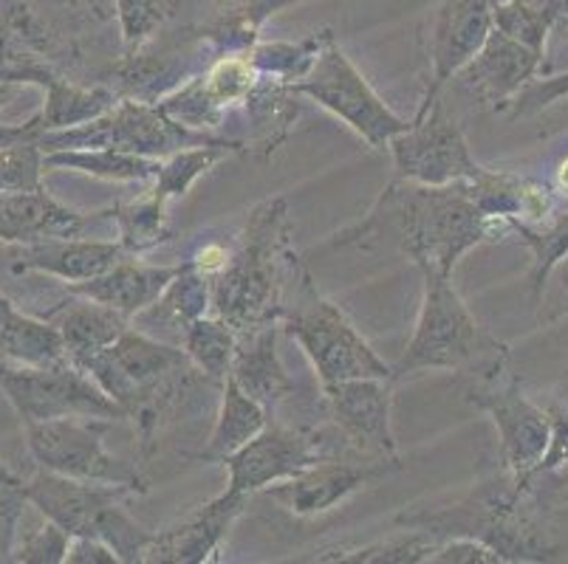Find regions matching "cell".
I'll return each instance as SVG.
<instances>
[{"label": "cell", "instance_id": "cell-1", "mask_svg": "<svg viewBox=\"0 0 568 564\" xmlns=\"http://www.w3.org/2000/svg\"><path fill=\"white\" fill-rule=\"evenodd\" d=\"M495 235L493 221L464 195L458 184L427 186L394 178L363 221L334 237L337 246L390 240L418 271H456L458 260Z\"/></svg>", "mask_w": 568, "mask_h": 564}, {"label": "cell", "instance_id": "cell-2", "mask_svg": "<svg viewBox=\"0 0 568 564\" xmlns=\"http://www.w3.org/2000/svg\"><path fill=\"white\" fill-rule=\"evenodd\" d=\"M303 260L292 243V212L283 195L261 201L246 215L244 229L230 237V257L213 277L210 314L237 336L281 325L283 305Z\"/></svg>", "mask_w": 568, "mask_h": 564}, {"label": "cell", "instance_id": "cell-3", "mask_svg": "<svg viewBox=\"0 0 568 564\" xmlns=\"http://www.w3.org/2000/svg\"><path fill=\"white\" fill-rule=\"evenodd\" d=\"M82 372L131 418L142 460H148L159 423L173 410L175 398L193 384V372L199 370L182 348L139 328H125L116 341L82 365Z\"/></svg>", "mask_w": 568, "mask_h": 564}, {"label": "cell", "instance_id": "cell-4", "mask_svg": "<svg viewBox=\"0 0 568 564\" xmlns=\"http://www.w3.org/2000/svg\"><path fill=\"white\" fill-rule=\"evenodd\" d=\"M23 494L29 505L63 527L71 540L94 536L116 553L119 564H144V551L151 545L153 531L128 514L125 496L136 494L128 485L74 480L40 469L23 480Z\"/></svg>", "mask_w": 568, "mask_h": 564}, {"label": "cell", "instance_id": "cell-5", "mask_svg": "<svg viewBox=\"0 0 568 564\" xmlns=\"http://www.w3.org/2000/svg\"><path fill=\"white\" fill-rule=\"evenodd\" d=\"M422 308L405 353L394 367V381L422 370L478 372L509 356L473 317L453 286V274L422 271Z\"/></svg>", "mask_w": 568, "mask_h": 564}, {"label": "cell", "instance_id": "cell-6", "mask_svg": "<svg viewBox=\"0 0 568 564\" xmlns=\"http://www.w3.org/2000/svg\"><path fill=\"white\" fill-rule=\"evenodd\" d=\"M281 325L288 339L297 341V348L312 361L320 387L351 379L394 381V367L385 365V359L371 348V341L354 328L339 305L320 294L306 266L288 291Z\"/></svg>", "mask_w": 568, "mask_h": 564}, {"label": "cell", "instance_id": "cell-7", "mask_svg": "<svg viewBox=\"0 0 568 564\" xmlns=\"http://www.w3.org/2000/svg\"><path fill=\"white\" fill-rule=\"evenodd\" d=\"M524 491L509 480V489L473 491L456 505H442L433 511H402L396 525L427 531L436 540L447 536H473L493 547L506 562H551L555 547L520 516L518 500Z\"/></svg>", "mask_w": 568, "mask_h": 564}, {"label": "cell", "instance_id": "cell-8", "mask_svg": "<svg viewBox=\"0 0 568 564\" xmlns=\"http://www.w3.org/2000/svg\"><path fill=\"white\" fill-rule=\"evenodd\" d=\"M219 133L193 131L187 124L170 119L156 102L116 100L102 116L82 122L69 131L45 133L38 139L40 150L57 153V150H85V147H111L122 153L144 155V158H168L170 153L195 144L219 142Z\"/></svg>", "mask_w": 568, "mask_h": 564}, {"label": "cell", "instance_id": "cell-9", "mask_svg": "<svg viewBox=\"0 0 568 564\" xmlns=\"http://www.w3.org/2000/svg\"><path fill=\"white\" fill-rule=\"evenodd\" d=\"M288 88L297 96H306V100L317 102L320 107L334 113L371 150H387L390 139L399 136L410 124L371 88L363 71L356 69L348 54L339 49L334 31H328L323 49L314 57L312 69Z\"/></svg>", "mask_w": 568, "mask_h": 564}, {"label": "cell", "instance_id": "cell-10", "mask_svg": "<svg viewBox=\"0 0 568 564\" xmlns=\"http://www.w3.org/2000/svg\"><path fill=\"white\" fill-rule=\"evenodd\" d=\"M467 401L493 418L506 474L520 491H526L549 449V412L520 390L518 379L506 367V356L478 370L467 387Z\"/></svg>", "mask_w": 568, "mask_h": 564}, {"label": "cell", "instance_id": "cell-11", "mask_svg": "<svg viewBox=\"0 0 568 564\" xmlns=\"http://www.w3.org/2000/svg\"><path fill=\"white\" fill-rule=\"evenodd\" d=\"M113 421L105 418H54L26 423V447L45 472L74 480L128 485L136 494L148 491L142 465L122 460L105 449V432Z\"/></svg>", "mask_w": 568, "mask_h": 564}, {"label": "cell", "instance_id": "cell-12", "mask_svg": "<svg viewBox=\"0 0 568 564\" xmlns=\"http://www.w3.org/2000/svg\"><path fill=\"white\" fill-rule=\"evenodd\" d=\"M0 392L9 398L23 427L54 418H125L122 407L71 361L54 367L0 361Z\"/></svg>", "mask_w": 568, "mask_h": 564}, {"label": "cell", "instance_id": "cell-13", "mask_svg": "<svg viewBox=\"0 0 568 564\" xmlns=\"http://www.w3.org/2000/svg\"><path fill=\"white\" fill-rule=\"evenodd\" d=\"M387 153L394 155L396 178L413 184H462L481 170L469 153L462 124L447 113L442 100L433 102L422 116H413L405 131L390 139Z\"/></svg>", "mask_w": 568, "mask_h": 564}, {"label": "cell", "instance_id": "cell-14", "mask_svg": "<svg viewBox=\"0 0 568 564\" xmlns=\"http://www.w3.org/2000/svg\"><path fill=\"white\" fill-rule=\"evenodd\" d=\"M328 454H339V449L320 429H294L268 421L246 447L221 460L226 465L224 491L237 496L261 494L266 485L281 483Z\"/></svg>", "mask_w": 568, "mask_h": 564}, {"label": "cell", "instance_id": "cell-15", "mask_svg": "<svg viewBox=\"0 0 568 564\" xmlns=\"http://www.w3.org/2000/svg\"><path fill=\"white\" fill-rule=\"evenodd\" d=\"M325 412L337 429L339 441L371 463H390L399 469V452L390 429V379H351L323 387Z\"/></svg>", "mask_w": 568, "mask_h": 564}, {"label": "cell", "instance_id": "cell-16", "mask_svg": "<svg viewBox=\"0 0 568 564\" xmlns=\"http://www.w3.org/2000/svg\"><path fill=\"white\" fill-rule=\"evenodd\" d=\"M493 7L495 0H444L436 9L430 23V43H427L430 74H427L425 96L416 116L427 113L433 102L442 100L447 82L456 80L458 71L487 43L489 31L495 29Z\"/></svg>", "mask_w": 568, "mask_h": 564}, {"label": "cell", "instance_id": "cell-17", "mask_svg": "<svg viewBox=\"0 0 568 564\" xmlns=\"http://www.w3.org/2000/svg\"><path fill=\"white\" fill-rule=\"evenodd\" d=\"M396 465L390 463H354L343 454H328V458L314 460L303 472L292 478L272 483L261 491L263 496L275 500L281 509L294 516H317L332 511L334 505L345 503L354 491L363 489L374 478H382Z\"/></svg>", "mask_w": 568, "mask_h": 564}, {"label": "cell", "instance_id": "cell-18", "mask_svg": "<svg viewBox=\"0 0 568 564\" xmlns=\"http://www.w3.org/2000/svg\"><path fill=\"white\" fill-rule=\"evenodd\" d=\"M250 496L221 491L210 503L199 505L173 525L153 531V540L144 551L148 564H206L215 562V553L224 545L230 527L244 514Z\"/></svg>", "mask_w": 568, "mask_h": 564}, {"label": "cell", "instance_id": "cell-19", "mask_svg": "<svg viewBox=\"0 0 568 564\" xmlns=\"http://www.w3.org/2000/svg\"><path fill=\"white\" fill-rule=\"evenodd\" d=\"M540 62H544L540 51L493 29L481 51L458 71L456 80L462 82L464 91L473 93L475 100L493 111H500L504 105H513L531 85L540 71Z\"/></svg>", "mask_w": 568, "mask_h": 564}, {"label": "cell", "instance_id": "cell-20", "mask_svg": "<svg viewBox=\"0 0 568 564\" xmlns=\"http://www.w3.org/2000/svg\"><path fill=\"white\" fill-rule=\"evenodd\" d=\"M97 217L100 212L85 215L71 209L45 189L0 193V243L34 246L57 237H82Z\"/></svg>", "mask_w": 568, "mask_h": 564}, {"label": "cell", "instance_id": "cell-21", "mask_svg": "<svg viewBox=\"0 0 568 564\" xmlns=\"http://www.w3.org/2000/svg\"><path fill=\"white\" fill-rule=\"evenodd\" d=\"M40 88L45 93L43 107L34 116L26 119L23 124L0 127V142H14V139L38 142L45 133L69 131V127L102 116L119 100L111 85H77L60 74L49 76Z\"/></svg>", "mask_w": 568, "mask_h": 564}, {"label": "cell", "instance_id": "cell-22", "mask_svg": "<svg viewBox=\"0 0 568 564\" xmlns=\"http://www.w3.org/2000/svg\"><path fill=\"white\" fill-rule=\"evenodd\" d=\"M131 257L119 240L91 237H57V240L23 246L12 263V274H49L63 283H82L108 271L119 260Z\"/></svg>", "mask_w": 568, "mask_h": 564}, {"label": "cell", "instance_id": "cell-23", "mask_svg": "<svg viewBox=\"0 0 568 564\" xmlns=\"http://www.w3.org/2000/svg\"><path fill=\"white\" fill-rule=\"evenodd\" d=\"M230 379L246 396L255 398L268 412V418L297 392V381L288 376L286 365L277 353V325H266V328H257L246 336H237Z\"/></svg>", "mask_w": 568, "mask_h": 564}, {"label": "cell", "instance_id": "cell-24", "mask_svg": "<svg viewBox=\"0 0 568 564\" xmlns=\"http://www.w3.org/2000/svg\"><path fill=\"white\" fill-rule=\"evenodd\" d=\"M175 268L179 266H151V263L125 257V260H119L116 266L97 274V277L69 283V294L105 305V308L116 310L128 319H136L142 310H148L162 297Z\"/></svg>", "mask_w": 568, "mask_h": 564}, {"label": "cell", "instance_id": "cell-25", "mask_svg": "<svg viewBox=\"0 0 568 564\" xmlns=\"http://www.w3.org/2000/svg\"><path fill=\"white\" fill-rule=\"evenodd\" d=\"M294 3L301 0H232L204 23L190 29V34L213 57L246 54L261 40L263 25Z\"/></svg>", "mask_w": 568, "mask_h": 564}, {"label": "cell", "instance_id": "cell-26", "mask_svg": "<svg viewBox=\"0 0 568 564\" xmlns=\"http://www.w3.org/2000/svg\"><path fill=\"white\" fill-rule=\"evenodd\" d=\"M54 325L63 336L65 359L82 370L88 359H94L100 350L122 336V330L131 328V319L85 297H71Z\"/></svg>", "mask_w": 568, "mask_h": 564}, {"label": "cell", "instance_id": "cell-27", "mask_svg": "<svg viewBox=\"0 0 568 564\" xmlns=\"http://www.w3.org/2000/svg\"><path fill=\"white\" fill-rule=\"evenodd\" d=\"M0 353L9 361L34 367H54L69 361L57 325L29 317L3 294H0Z\"/></svg>", "mask_w": 568, "mask_h": 564}, {"label": "cell", "instance_id": "cell-28", "mask_svg": "<svg viewBox=\"0 0 568 564\" xmlns=\"http://www.w3.org/2000/svg\"><path fill=\"white\" fill-rule=\"evenodd\" d=\"M266 423L268 412L226 376V381L221 384V403L219 416H215V427L210 432L206 447L195 454V460H201V463H221L232 452L246 447Z\"/></svg>", "mask_w": 568, "mask_h": 564}, {"label": "cell", "instance_id": "cell-29", "mask_svg": "<svg viewBox=\"0 0 568 564\" xmlns=\"http://www.w3.org/2000/svg\"><path fill=\"white\" fill-rule=\"evenodd\" d=\"M210 305H213V277L199 271L193 263L184 260L182 266L175 268L173 279L168 283L162 297L151 308L142 310L139 319H144V322H159L164 328H175L179 330V339H182L184 328L190 322L210 314Z\"/></svg>", "mask_w": 568, "mask_h": 564}, {"label": "cell", "instance_id": "cell-30", "mask_svg": "<svg viewBox=\"0 0 568 564\" xmlns=\"http://www.w3.org/2000/svg\"><path fill=\"white\" fill-rule=\"evenodd\" d=\"M45 170H69V173L91 175L113 184H144L156 178L159 162L144 155L122 153L111 147H85V150H57L43 155Z\"/></svg>", "mask_w": 568, "mask_h": 564}, {"label": "cell", "instance_id": "cell-31", "mask_svg": "<svg viewBox=\"0 0 568 564\" xmlns=\"http://www.w3.org/2000/svg\"><path fill=\"white\" fill-rule=\"evenodd\" d=\"M232 153H246L244 142L237 139H219L210 144H195V147H184L170 153L168 158L159 162V173L153 178V189L159 201L170 204L175 198H184L195 186V181L204 178L210 170L219 167L226 155Z\"/></svg>", "mask_w": 568, "mask_h": 564}, {"label": "cell", "instance_id": "cell-32", "mask_svg": "<svg viewBox=\"0 0 568 564\" xmlns=\"http://www.w3.org/2000/svg\"><path fill=\"white\" fill-rule=\"evenodd\" d=\"M438 540L427 531L407 527L402 534L387 540L368 542V545H343L323 547L306 562H332V564H430Z\"/></svg>", "mask_w": 568, "mask_h": 564}, {"label": "cell", "instance_id": "cell-33", "mask_svg": "<svg viewBox=\"0 0 568 564\" xmlns=\"http://www.w3.org/2000/svg\"><path fill=\"white\" fill-rule=\"evenodd\" d=\"M493 23L500 34L544 54L551 31L568 25V0H495Z\"/></svg>", "mask_w": 568, "mask_h": 564}, {"label": "cell", "instance_id": "cell-34", "mask_svg": "<svg viewBox=\"0 0 568 564\" xmlns=\"http://www.w3.org/2000/svg\"><path fill=\"white\" fill-rule=\"evenodd\" d=\"M168 206L164 201H159L156 195L148 193L144 198L136 201H122V204L111 206L108 217L116 226V235L122 248H125L131 257L144 255V252H153L162 243L173 240L175 232L170 224Z\"/></svg>", "mask_w": 568, "mask_h": 564}, {"label": "cell", "instance_id": "cell-35", "mask_svg": "<svg viewBox=\"0 0 568 564\" xmlns=\"http://www.w3.org/2000/svg\"><path fill=\"white\" fill-rule=\"evenodd\" d=\"M237 334L215 314L195 319L184 328L182 350L187 353L190 365L199 370L201 379L224 384L230 376L232 359H235Z\"/></svg>", "mask_w": 568, "mask_h": 564}, {"label": "cell", "instance_id": "cell-36", "mask_svg": "<svg viewBox=\"0 0 568 564\" xmlns=\"http://www.w3.org/2000/svg\"><path fill=\"white\" fill-rule=\"evenodd\" d=\"M328 31L332 29H317L303 40H257L246 51V57L261 76H272V80L292 85L312 69L314 57L323 49Z\"/></svg>", "mask_w": 568, "mask_h": 564}, {"label": "cell", "instance_id": "cell-37", "mask_svg": "<svg viewBox=\"0 0 568 564\" xmlns=\"http://www.w3.org/2000/svg\"><path fill=\"white\" fill-rule=\"evenodd\" d=\"M509 232H515L531 252V291L540 297L546 279L568 257V212L551 217L549 224H509Z\"/></svg>", "mask_w": 568, "mask_h": 564}, {"label": "cell", "instance_id": "cell-38", "mask_svg": "<svg viewBox=\"0 0 568 564\" xmlns=\"http://www.w3.org/2000/svg\"><path fill=\"white\" fill-rule=\"evenodd\" d=\"M201 82H204L206 96L215 102V107L224 116H230L235 107L250 100V93L261 82V74L246 54H221L201 71Z\"/></svg>", "mask_w": 568, "mask_h": 564}, {"label": "cell", "instance_id": "cell-39", "mask_svg": "<svg viewBox=\"0 0 568 564\" xmlns=\"http://www.w3.org/2000/svg\"><path fill=\"white\" fill-rule=\"evenodd\" d=\"M179 0H113V12L119 18V31L128 51H136L151 43L175 14Z\"/></svg>", "mask_w": 568, "mask_h": 564}, {"label": "cell", "instance_id": "cell-40", "mask_svg": "<svg viewBox=\"0 0 568 564\" xmlns=\"http://www.w3.org/2000/svg\"><path fill=\"white\" fill-rule=\"evenodd\" d=\"M43 173V150L38 142H0V193L45 189Z\"/></svg>", "mask_w": 568, "mask_h": 564}, {"label": "cell", "instance_id": "cell-41", "mask_svg": "<svg viewBox=\"0 0 568 564\" xmlns=\"http://www.w3.org/2000/svg\"><path fill=\"white\" fill-rule=\"evenodd\" d=\"M26 505L29 500L23 494V478L0 463V562H12Z\"/></svg>", "mask_w": 568, "mask_h": 564}, {"label": "cell", "instance_id": "cell-42", "mask_svg": "<svg viewBox=\"0 0 568 564\" xmlns=\"http://www.w3.org/2000/svg\"><path fill=\"white\" fill-rule=\"evenodd\" d=\"M71 536L65 534L63 527L45 520L43 525L29 531V534L14 545L12 562L26 564H65V553H69Z\"/></svg>", "mask_w": 568, "mask_h": 564}, {"label": "cell", "instance_id": "cell-43", "mask_svg": "<svg viewBox=\"0 0 568 564\" xmlns=\"http://www.w3.org/2000/svg\"><path fill=\"white\" fill-rule=\"evenodd\" d=\"M430 564H504V558L473 536H447L438 540Z\"/></svg>", "mask_w": 568, "mask_h": 564}, {"label": "cell", "instance_id": "cell-44", "mask_svg": "<svg viewBox=\"0 0 568 564\" xmlns=\"http://www.w3.org/2000/svg\"><path fill=\"white\" fill-rule=\"evenodd\" d=\"M568 96V71L562 74L549 76V80L531 82L524 93H520L518 100L513 102V116H531V113H540L546 107H551L555 102L566 100Z\"/></svg>", "mask_w": 568, "mask_h": 564}, {"label": "cell", "instance_id": "cell-45", "mask_svg": "<svg viewBox=\"0 0 568 564\" xmlns=\"http://www.w3.org/2000/svg\"><path fill=\"white\" fill-rule=\"evenodd\" d=\"M549 449H546L544 460L537 465V474H549L568 463V403H555L549 407ZM535 474V478H537Z\"/></svg>", "mask_w": 568, "mask_h": 564}, {"label": "cell", "instance_id": "cell-46", "mask_svg": "<svg viewBox=\"0 0 568 564\" xmlns=\"http://www.w3.org/2000/svg\"><path fill=\"white\" fill-rule=\"evenodd\" d=\"M65 564H119V556L94 536H74L65 553Z\"/></svg>", "mask_w": 568, "mask_h": 564}, {"label": "cell", "instance_id": "cell-47", "mask_svg": "<svg viewBox=\"0 0 568 564\" xmlns=\"http://www.w3.org/2000/svg\"><path fill=\"white\" fill-rule=\"evenodd\" d=\"M20 85H12V82H7L3 76H0V107H7L9 102L14 100V93H18Z\"/></svg>", "mask_w": 568, "mask_h": 564}, {"label": "cell", "instance_id": "cell-48", "mask_svg": "<svg viewBox=\"0 0 568 564\" xmlns=\"http://www.w3.org/2000/svg\"><path fill=\"white\" fill-rule=\"evenodd\" d=\"M557 178H560V186L566 189V195H568V158L560 164V170H557Z\"/></svg>", "mask_w": 568, "mask_h": 564}, {"label": "cell", "instance_id": "cell-49", "mask_svg": "<svg viewBox=\"0 0 568 564\" xmlns=\"http://www.w3.org/2000/svg\"><path fill=\"white\" fill-rule=\"evenodd\" d=\"M549 474H557V478H560V483L568 485V463H562L560 469H555V472H549Z\"/></svg>", "mask_w": 568, "mask_h": 564}, {"label": "cell", "instance_id": "cell-50", "mask_svg": "<svg viewBox=\"0 0 568 564\" xmlns=\"http://www.w3.org/2000/svg\"><path fill=\"white\" fill-rule=\"evenodd\" d=\"M562 314H568V305H566V308H562Z\"/></svg>", "mask_w": 568, "mask_h": 564}]
</instances>
